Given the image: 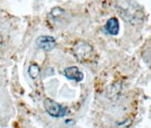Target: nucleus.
Here are the masks:
<instances>
[{
    "mask_svg": "<svg viewBox=\"0 0 151 128\" xmlns=\"http://www.w3.org/2000/svg\"><path fill=\"white\" fill-rule=\"evenodd\" d=\"M44 106L47 114L53 118H63L67 114V109L57 102L47 98L44 101Z\"/></svg>",
    "mask_w": 151,
    "mask_h": 128,
    "instance_id": "1",
    "label": "nucleus"
},
{
    "mask_svg": "<svg viewBox=\"0 0 151 128\" xmlns=\"http://www.w3.org/2000/svg\"><path fill=\"white\" fill-rule=\"evenodd\" d=\"M92 53V46L88 44H85V42H80V44L76 45L74 48V54L79 60H85L89 59Z\"/></svg>",
    "mask_w": 151,
    "mask_h": 128,
    "instance_id": "2",
    "label": "nucleus"
},
{
    "mask_svg": "<svg viewBox=\"0 0 151 128\" xmlns=\"http://www.w3.org/2000/svg\"><path fill=\"white\" fill-rule=\"evenodd\" d=\"M36 44L40 49L48 52L55 48L56 41L52 36H40L37 38Z\"/></svg>",
    "mask_w": 151,
    "mask_h": 128,
    "instance_id": "3",
    "label": "nucleus"
},
{
    "mask_svg": "<svg viewBox=\"0 0 151 128\" xmlns=\"http://www.w3.org/2000/svg\"><path fill=\"white\" fill-rule=\"evenodd\" d=\"M64 77L69 80H74L76 82H80L83 80L84 75L82 72H80L78 67L76 66H70L64 69Z\"/></svg>",
    "mask_w": 151,
    "mask_h": 128,
    "instance_id": "4",
    "label": "nucleus"
},
{
    "mask_svg": "<svg viewBox=\"0 0 151 128\" xmlns=\"http://www.w3.org/2000/svg\"><path fill=\"white\" fill-rule=\"evenodd\" d=\"M105 31L110 35L115 36L119 33V23L116 18H111L109 19L106 26H105Z\"/></svg>",
    "mask_w": 151,
    "mask_h": 128,
    "instance_id": "5",
    "label": "nucleus"
},
{
    "mask_svg": "<svg viewBox=\"0 0 151 128\" xmlns=\"http://www.w3.org/2000/svg\"><path fill=\"white\" fill-rule=\"evenodd\" d=\"M28 74L32 79H36L40 75V67L36 63H32L28 67Z\"/></svg>",
    "mask_w": 151,
    "mask_h": 128,
    "instance_id": "6",
    "label": "nucleus"
}]
</instances>
